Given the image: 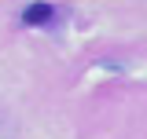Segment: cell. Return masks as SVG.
I'll return each mask as SVG.
<instances>
[{"mask_svg":"<svg viewBox=\"0 0 147 139\" xmlns=\"http://www.w3.org/2000/svg\"><path fill=\"white\" fill-rule=\"evenodd\" d=\"M55 18H59V11H55L52 4H26L22 7V22L26 26H37V29L40 26H52Z\"/></svg>","mask_w":147,"mask_h":139,"instance_id":"1","label":"cell"}]
</instances>
